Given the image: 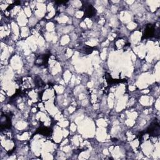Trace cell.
Listing matches in <instances>:
<instances>
[{"label":"cell","instance_id":"obj_4","mask_svg":"<svg viewBox=\"0 0 160 160\" xmlns=\"http://www.w3.org/2000/svg\"><path fill=\"white\" fill-rule=\"evenodd\" d=\"M49 56H50V55L47 54L40 56L39 58L37 59V62L39 61V62L38 63V65H39V66H45L48 63Z\"/></svg>","mask_w":160,"mask_h":160},{"label":"cell","instance_id":"obj_2","mask_svg":"<svg viewBox=\"0 0 160 160\" xmlns=\"http://www.w3.org/2000/svg\"><path fill=\"white\" fill-rule=\"evenodd\" d=\"M155 34V28L154 26L151 24L147 25L145 30V33L143 34L142 39H148L153 38Z\"/></svg>","mask_w":160,"mask_h":160},{"label":"cell","instance_id":"obj_1","mask_svg":"<svg viewBox=\"0 0 160 160\" xmlns=\"http://www.w3.org/2000/svg\"><path fill=\"white\" fill-rule=\"evenodd\" d=\"M147 133H148L151 136H158L160 133V126L158 122H154L151 124L147 130Z\"/></svg>","mask_w":160,"mask_h":160},{"label":"cell","instance_id":"obj_6","mask_svg":"<svg viewBox=\"0 0 160 160\" xmlns=\"http://www.w3.org/2000/svg\"><path fill=\"white\" fill-rule=\"evenodd\" d=\"M93 50H94L93 48H91V47H90V46H86V47H85L83 49L84 53H86V54H90V53H91L92 51H93Z\"/></svg>","mask_w":160,"mask_h":160},{"label":"cell","instance_id":"obj_3","mask_svg":"<svg viewBox=\"0 0 160 160\" xmlns=\"http://www.w3.org/2000/svg\"><path fill=\"white\" fill-rule=\"evenodd\" d=\"M83 10L85 13V16L88 18H91L94 16L96 13V9L91 5H84Z\"/></svg>","mask_w":160,"mask_h":160},{"label":"cell","instance_id":"obj_5","mask_svg":"<svg viewBox=\"0 0 160 160\" xmlns=\"http://www.w3.org/2000/svg\"><path fill=\"white\" fill-rule=\"evenodd\" d=\"M36 133L42 134L44 136H48L51 133V130L46 127H42L37 130V132Z\"/></svg>","mask_w":160,"mask_h":160}]
</instances>
